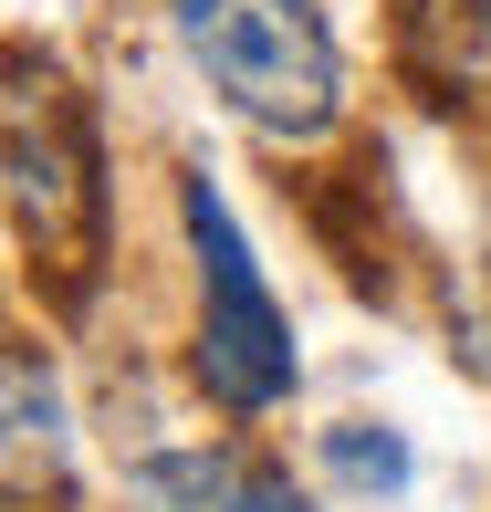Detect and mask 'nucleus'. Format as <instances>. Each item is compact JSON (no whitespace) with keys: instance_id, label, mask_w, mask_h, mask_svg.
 I'll list each match as a JSON object with an SVG mask.
<instances>
[{"instance_id":"1","label":"nucleus","mask_w":491,"mask_h":512,"mask_svg":"<svg viewBox=\"0 0 491 512\" xmlns=\"http://www.w3.org/2000/svg\"><path fill=\"white\" fill-rule=\"evenodd\" d=\"M168 32L209 74V95L283 147H314L345 115V53L314 0H168Z\"/></svg>"},{"instance_id":"2","label":"nucleus","mask_w":491,"mask_h":512,"mask_svg":"<svg viewBox=\"0 0 491 512\" xmlns=\"http://www.w3.org/2000/svg\"><path fill=\"white\" fill-rule=\"evenodd\" d=\"M178 230H189V262H199V345H189L199 387L230 418H272L293 398L303 356H293V324H283V304H272V283H262V262H251L241 220H230V199L209 189L199 168L178 178Z\"/></svg>"},{"instance_id":"3","label":"nucleus","mask_w":491,"mask_h":512,"mask_svg":"<svg viewBox=\"0 0 491 512\" xmlns=\"http://www.w3.org/2000/svg\"><path fill=\"white\" fill-rule=\"evenodd\" d=\"M11 230L32 251V272H84L105 230V178H95V136H84V105L63 95L53 63L21 53L11 63Z\"/></svg>"},{"instance_id":"4","label":"nucleus","mask_w":491,"mask_h":512,"mask_svg":"<svg viewBox=\"0 0 491 512\" xmlns=\"http://www.w3.org/2000/svg\"><path fill=\"white\" fill-rule=\"evenodd\" d=\"M126 512H314L262 450H147L126 471Z\"/></svg>"},{"instance_id":"5","label":"nucleus","mask_w":491,"mask_h":512,"mask_svg":"<svg viewBox=\"0 0 491 512\" xmlns=\"http://www.w3.org/2000/svg\"><path fill=\"white\" fill-rule=\"evenodd\" d=\"M0 398H11V502L32 512V481H42V502L63 492V387H53V356H42V345H11V356H0Z\"/></svg>"},{"instance_id":"6","label":"nucleus","mask_w":491,"mask_h":512,"mask_svg":"<svg viewBox=\"0 0 491 512\" xmlns=\"http://www.w3.org/2000/svg\"><path fill=\"white\" fill-rule=\"evenodd\" d=\"M408 53L439 84H491V0H408Z\"/></svg>"},{"instance_id":"7","label":"nucleus","mask_w":491,"mask_h":512,"mask_svg":"<svg viewBox=\"0 0 491 512\" xmlns=\"http://www.w3.org/2000/svg\"><path fill=\"white\" fill-rule=\"evenodd\" d=\"M314 460L345 481L356 502H397L418 481V460H408V429H387V418H335V429L314 439Z\"/></svg>"}]
</instances>
